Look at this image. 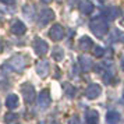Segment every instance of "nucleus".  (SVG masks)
I'll list each match as a JSON object with an SVG mask.
<instances>
[{
  "mask_svg": "<svg viewBox=\"0 0 124 124\" xmlns=\"http://www.w3.org/2000/svg\"><path fill=\"white\" fill-rule=\"evenodd\" d=\"M89 28L91 31L93 32V35H96L98 38H102L107 34L109 31V24H107V20L103 16H98V17L92 18L89 23Z\"/></svg>",
  "mask_w": 124,
  "mask_h": 124,
  "instance_id": "1",
  "label": "nucleus"
},
{
  "mask_svg": "<svg viewBox=\"0 0 124 124\" xmlns=\"http://www.w3.org/2000/svg\"><path fill=\"white\" fill-rule=\"evenodd\" d=\"M4 66H8L10 70H13V71L21 73L24 68H25V66H27V59L24 56H14V57H11Z\"/></svg>",
  "mask_w": 124,
  "mask_h": 124,
  "instance_id": "2",
  "label": "nucleus"
},
{
  "mask_svg": "<svg viewBox=\"0 0 124 124\" xmlns=\"http://www.w3.org/2000/svg\"><path fill=\"white\" fill-rule=\"evenodd\" d=\"M20 91H21L24 101L27 102V103H32V102H34V99H35V88H34V85L32 84H29V82H24V84L21 85Z\"/></svg>",
  "mask_w": 124,
  "mask_h": 124,
  "instance_id": "3",
  "label": "nucleus"
},
{
  "mask_svg": "<svg viewBox=\"0 0 124 124\" xmlns=\"http://www.w3.org/2000/svg\"><path fill=\"white\" fill-rule=\"evenodd\" d=\"M32 46H34V50L38 56H45L46 53H47V50H49L47 42L43 40V39H40V38H35Z\"/></svg>",
  "mask_w": 124,
  "mask_h": 124,
  "instance_id": "4",
  "label": "nucleus"
},
{
  "mask_svg": "<svg viewBox=\"0 0 124 124\" xmlns=\"http://www.w3.org/2000/svg\"><path fill=\"white\" fill-rule=\"evenodd\" d=\"M50 103H52L50 92L47 89H43L38 95V106H39V109H47L50 106Z\"/></svg>",
  "mask_w": 124,
  "mask_h": 124,
  "instance_id": "5",
  "label": "nucleus"
},
{
  "mask_svg": "<svg viewBox=\"0 0 124 124\" xmlns=\"http://www.w3.org/2000/svg\"><path fill=\"white\" fill-rule=\"evenodd\" d=\"M64 28H63L60 24H54L50 29H49V36H50L52 39L54 40V42H59V40H62L64 38Z\"/></svg>",
  "mask_w": 124,
  "mask_h": 124,
  "instance_id": "6",
  "label": "nucleus"
},
{
  "mask_svg": "<svg viewBox=\"0 0 124 124\" xmlns=\"http://www.w3.org/2000/svg\"><path fill=\"white\" fill-rule=\"evenodd\" d=\"M49 71H50L49 62H47L46 59L39 60V62H38V64H36V73H38V75H39V77H42V78H45V77H47V75H49Z\"/></svg>",
  "mask_w": 124,
  "mask_h": 124,
  "instance_id": "7",
  "label": "nucleus"
},
{
  "mask_svg": "<svg viewBox=\"0 0 124 124\" xmlns=\"http://www.w3.org/2000/svg\"><path fill=\"white\" fill-rule=\"evenodd\" d=\"M54 20V13L50 8H43L39 13V24L40 25H46V24L52 23Z\"/></svg>",
  "mask_w": 124,
  "mask_h": 124,
  "instance_id": "8",
  "label": "nucleus"
},
{
  "mask_svg": "<svg viewBox=\"0 0 124 124\" xmlns=\"http://www.w3.org/2000/svg\"><path fill=\"white\" fill-rule=\"evenodd\" d=\"M101 92H102V88L98 84H91V85H88V88L85 91V96L88 99H96L98 96L101 95Z\"/></svg>",
  "mask_w": 124,
  "mask_h": 124,
  "instance_id": "9",
  "label": "nucleus"
},
{
  "mask_svg": "<svg viewBox=\"0 0 124 124\" xmlns=\"http://www.w3.org/2000/svg\"><path fill=\"white\" fill-rule=\"evenodd\" d=\"M10 31H11V34H14V35H24L27 32V27H25V24H24L23 21L16 20V21L11 24Z\"/></svg>",
  "mask_w": 124,
  "mask_h": 124,
  "instance_id": "10",
  "label": "nucleus"
},
{
  "mask_svg": "<svg viewBox=\"0 0 124 124\" xmlns=\"http://www.w3.org/2000/svg\"><path fill=\"white\" fill-rule=\"evenodd\" d=\"M120 14H121V10H120L118 7H107V8L103 10V14H102V16L112 21V20H114V18H117Z\"/></svg>",
  "mask_w": 124,
  "mask_h": 124,
  "instance_id": "11",
  "label": "nucleus"
},
{
  "mask_svg": "<svg viewBox=\"0 0 124 124\" xmlns=\"http://www.w3.org/2000/svg\"><path fill=\"white\" fill-rule=\"evenodd\" d=\"M78 8L82 14H91V13L93 11V4L89 0H81L78 4Z\"/></svg>",
  "mask_w": 124,
  "mask_h": 124,
  "instance_id": "12",
  "label": "nucleus"
},
{
  "mask_svg": "<svg viewBox=\"0 0 124 124\" xmlns=\"http://www.w3.org/2000/svg\"><path fill=\"white\" fill-rule=\"evenodd\" d=\"M18 105H20V99H18V96L16 95V93H10V95L7 96L6 106L8 107L10 110H13V109H17Z\"/></svg>",
  "mask_w": 124,
  "mask_h": 124,
  "instance_id": "13",
  "label": "nucleus"
},
{
  "mask_svg": "<svg viewBox=\"0 0 124 124\" xmlns=\"http://www.w3.org/2000/svg\"><path fill=\"white\" fill-rule=\"evenodd\" d=\"M78 46L82 49V50H91L92 47H93V42L89 36H82L81 39L78 40Z\"/></svg>",
  "mask_w": 124,
  "mask_h": 124,
  "instance_id": "14",
  "label": "nucleus"
},
{
  "mask_svg": "<svg viewBox=\"0 0 124 124\" xmlns=\"http://www.w3.org/2000/svg\"><path fill=\"white\" fill-rule=\"evenodd\" d=\"M92 66H93L92 59H89L86 56H79V67H81L82 71H89Z\"/></svg>",
  "mask_w": 124,
  "mask_h": 124,
  "instance_id": "15",
  "label": "nucleus"
},
{
  "mask_svg": "<svg viewBox=\"0 0 124 124\" xmlns=\"http://www.w3.org/2000/svg\"><path fill=\"white\" fill-rule=\"evenodd\" d=\"M85 120H86V124H98V121H99V113L96 110H88L86 116H85Z\"/></svg>",
  "mask_w": 124,
  "mask_h": 124,
  "instance_id": "16",
  "label": "nucleus"
},
{
  "mask_svg": "<svg viewBox=\"0 0 124 124\" xmlns=\"http://www.w3.org/2000/svg\"><path fill=\"white\" fill-rule=\"evenodd\" d=\"M120 118H121L120 113L114 112V110H112V112H109V113L106 114V121H107L109 124H118Z\"/></svg>",
  "mask_w": 124,
  "mask_h": 124,
  "instance_id": "17",
  "label": "nucleus"
},
{
  "mask_svg": "<svg viewBox=\"0 0 124 124\" xmlns=\"http://www.w3.org/2000/svg\"><path fill=\"white\" fill-rule=\"evenodd\" d=\"M23 11H24V16L28 18V20H34L35 18V6L27 4V6H24Z\"/></svg>",
  "mask_w": 124,
  "mask_h": 124,
  "instance_id": "18",
  "label": "nucleus"
},
{
  "mask_svg": "<svg viewBox=\"0 0 124 124\" xmlns=\"http://www.w3.org/2000/svg\"><path fill=\"white\" fill-rule=\"evenodd\" d=\"M63 56H64V52L60 46H54V49L52 52V57L56 60V62H62L63 60Z\"/></svg>",
  "mask_w": 124,
  "mask_h": 124,
  "instance_id": "19",
  "label": "nucleus"
},
{
  "mask_svg": "<svg viewBox=\"0 0 124 124\" xmlns=\"http://www.w3.org/2000/svg\"><path fill=\"white\" fill-rule=\"evenodd\" d=\"M4 123L6 124H18V114L17 113H7L4 116Z\"/></svg>",
  "mask_w": 124,
  "mask_h": 124,
  "instance_id": "20",
  "label": "nucleus"
},
{
  "mask_svg": "<svg viewBox=\"0 0 124 124\" xmlns=\"http://www.w3.org/2000/svg\"><path fill=\"white\" fill-rule=\"evenodd\" d=\"M64 89H66V93H67L68 98H73L74 93H75V92H74V91H75V88H74L71 84H68V82H67V84H64Z\"/></svg>",
  "mask_w": 124,
  "mask_h": 124,
  "instance_id": "21",
  "label": "nucleus"
},
{
  "mask_svg": "<svg viewBox=\"0 0 124 124\" xmlns=\"http://www.w3.org/2000/svg\"><path fill=\"white\" fill-rule=\"evenodd\" d=\"M116 35H113V40H118V42H124V34L123 32H120L118 29H114L113 31Z\"/></svg>",
  "mask_w": 124,
  "mask_h": 124,
  "instance_id": "22",
  "label": "nucleus"
},
{
  "mask_svg": "<svg viewBox=\"0 0 124 124\" xmlns=\"http://www.w3.org/2000/svg\"><path fill=\"white\" fill-rule=\"evenodd\" d=\"M68 124H82V123H81V118L77 114H74V116H71L68 118Z\"/></svg>",
  "mask_w": 124,
  "mask_h": 124,
  "instance_id": "23",
  "label": "nucleus"
},
{
  "mask_svg": "<svg viewBox=\"0 0 124 124\" xmlns=\"http://www.w3.org/2000/svg\"><path fill=\"white\" fill-rule=\"evenodd\" d=\"M103 53H105V49L101 47V46H96L95 50H93V54H95L96 57H102V56H103Z\"/></svg>",
  "mask_w": 124,
  "mask_h": 124,
  "instance_id": "24",
  "label": "nucleus"
},
{
  "mask_svg": "<svg viewBox=\"0 0 124 124\" xmlns=\"http://www.w3.org/2000/svg\"><path fill=\"white\" fill-rule=\"evenodd\" d=\"M112 77H113V73H110V70H107L106 74H103V79H105V82H106V84H109Z\"/></svg>",
  "mask_w": 124,
  "mask_h": 124,
  "instance_id": "25",
  "label": "nucleus"
},
{
  "mask_svg": "<svg viewBox=\"0 0 124 124\" xmlns=\"http://www.w3.org/2000/svg\"><path fill=\"white\" fill-rule=\"evenodd\" d=\"M7 85H8L7 79L4 78V77H0V88H6Z\"/></svg>",
  "mask_w": 124,
  "mask_h": 124,
  "instance_id": "26",
  "label": "nucleus"
},
{
  "mask_svg": "<svg viewBox=\"0 0 124 124\" xmlns=\"http://www.w3.org/2000/svg\"><path fill=\"white\" fill-rule=\"evenodd\" d=\"M0 1H1V3H4V4H14V3H16V0H0Z\"/></svg>",
  "mask_w": 124,
  "mask_h": 124,
  "instance_id": "27",
  "label": "nucleus"
},
{
  "mask_svg": "<svg viewBox=\"0 0 124 124\" xmlns=\"http://www.w3.org/2000/svg\"><path fill=\"white\" fill-rule=\"evenodd\" d=\"M68 4L70 6H75L77 4V0H68Z\"/></svg>",
  "mask_w": 124,
  "mask_h": 124,
  "instance_id": "28",
  "label": "nucleus"
},
{
  "mask_svg": "<svg viewBox=\"0 0 124 124\" xmlns=\"http://www.w3.org/2000/svg\"><path fill=\"white\" fill-rule=\"evenodd\" d=\"M3 18H4V16H3V13L0 11V23H1V21H3Z\"/></svg>",
  "mask_w": 124,
  "mask_h": 124,
  "instance_id": "29",
  "label": "nucleus"
},
{
  "mask_svg": "<svg viewBox=\"0 0 124 124\" xmlns=\"http://www.w3.org/2000/svg\"><path fill=\"white\" fill-rule=\"evenodd\" d=\"M42 1H43V3H50L52 0H42Z\"/></svg>",
  "mask_w": 124,
  "mask_h": 124,
  "instance_id": "30",
  "label": "nucleus"
},
{
  "mask_svg": "<svg viewBox=\"0 0 124 124\" xmlns=\"http://www.w3.org/2000/svg\"><path fill=\"white\" fill-rule=\"evenodd\" d=\"M121 68L124 70V60H121Z\"/></svg>",
  "mask_w": 124,
  "mask_h": 124,
  "instance_id": "31",
  "label": "nucleus"
},
{
  "mask_svg": "<svg viewBox=\"0 0 124 124\" xmlns=\"http://www.w3.org/2000/svg\"><path fill=\"white\" fill-rule=\"evenodd\" d=\"M52 124H59V123H57V121H53V123H52Z\"/></svg>",
  "mask_w": 124,
  "mask_h": 124,
  "instance_id": "32",
  "label": "nucleus"
},
{
  "mask_svg": "<svg viewBox=\"0 0 124 124\" xmlns=\"http://www.w3.org/2000/svg\"><path fill=\"white\" fill-rule=\"evenodd\" d=\"M57 1H63V0H57Z\"/></svg>",
  "mask_w": 124,
  "mask_h": 124,
  "instance_id": "33",
  "label": "nucleus"
},
{
  "mask_svg": "<svg viewBox=\"0 0 124 124\" xmlns=\"http://www.w3.org/2000/svg\"><path fill=\"white\" fill-rule=\"evenodd\" d=\"M123 101H124V95H123Z\"/></svg>",
  "mask_w": 124,
  "mask_h": 124,
  "instance_id": "34",
  "label": "nucleus"
}]
</instances>
